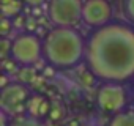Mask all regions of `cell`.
<instances>
[{"label": "cell", "instance_id": "277c9868", "mask_svg": "<svg viewBox=\"0 0 134 126\" xmlns=\"http://www.w3.org/2000/svg\"><path fill=\"white\" fill-rule=\"evenodd\" d=\"M128 88L125 84L101 82L96 90V106L101 112L117 115L128 106Z\"/></svg>", "mask_w": 134, "mask_h": 126}, {"label": "cell", "instance_id": "e0dca14e", "mask_svg": "<svg viewBox=\"0 0 134 126\" xmlns=\"http://www.w3.org/2000/svg\"><path fill=\"white\" fill-rule=\"evenodd\" d=\"M14 28V21L10 18H2L0 19V35L2 38H8L10 32Z\"/></svg>", "mask_w": 134, "mask_h": 126}, {"label": "cell", "instance_id": "cb8c5ba5", "mask_svg": "<svg viewBox=\"0 0 134 126\" xmlns=\"http://www.w3.org/2000/svg\"><path fill=\"white\" fill-rule=\"evenodd\" d=\"M132 99H134V82H132Z\"/></svg>", "mask_w": 134, "mask_h": 126}, {"label": "cell", "instance_id": "603a6c76", "mask_svg": "<svg viewBox=\"0 0 134 126\" xmlns=\"http://www.w3.org/2000/svg\"><path fill=\"white\" fill-rule=\"evenodd\" d=\"M44 126H60V123H52V121H47V124Z\"/></svg>", "mask_w": 134, "mask_h": 126}, {"label": "cell", "instance_id": "5bb4252c", "mask_svg": "<svg viewBox=\"0 0 134 126\" xmlns=\"http://www.w3.org/2000/svg\"><path fill=\"white\" fill-rule=\"evenodd\" d=\"M2 70H3V73L5 74H8V76H16L18 74V71L21 70V65L14 60V58H5V60H2Z\"/></svg>", "mask_w": 134, "mask_h": 126}, {"label": "cell", "instance_id": "7a4b0ae2", "mask_svg": "<svg viewBox=\"0 0 134 126\" xmlns=\"http://www.w3.org/2000/svg\"><path fill=\"white\" fill-rule=\"evenodd\" d=\"M85 50L87 38L76 27H52L43 38V60L60 71L77 68Z\"/></svg>", "mask_w": 134, "mask_h": 126}, {"label": "cell", "instance_id": "30bf717a", "mask_svg": "<svg viewBox=\"0 0 134 126\" xmlns=\"http://www.w3.org/2000/svg\"><path fill=\"white\" fill-rule=\"evenodd\" d=\"M107 126H134V110H123L112 115Z\"/></svg>", "mask_w": 134, "mask_h": 126}, {"label": "cell", "instance_id": "ac0fdd59", "mask_svg": "<svg viewBox=\"0 0 134 126\" xmlns=\"http://www.w3.org/2000/svg\"><path fill=\"white\" fill-rule=\"evenodd\" d=\"M10 126H44L43 121L36 120V118H30V117H22L16 121H13Z\"/></svg>", "mask_w": 134, "mask_h": 126}, {"label": "cell", "instance_id": "8fae6325", "mask_svg": "<svg viewBox=\"0 0 134 126\" xmlns=\"http://www.w3.org/2000/svg\"><path fill=\"white\" fill-rule=\"evenodd\" d=\"M40 74L36 73V68L35 66H21V70L18 71V74H16V82H19V84H24V85H32L33 82H35V79L38 77Z\"/></svg>", "mask_w": 134, "mask_h": 126}, {"label": "cell", "instance_id": "ba28073f", "mask_svg": "<svg viewBox=\"0 0 134 126\" xmlns=\"http://www.w3.org/2000/svg\"><path fill=\"white\" fill-rule=\"evenodd\" d=\"M24 0H0V11H2V18H10L16 19L21 16L24 10Z\"/></svg>", "mask_w": 134, "mask_h": 126}, {"label": "cell", "instance_id": "7c38bea8", "mask_svg": "<svg viewBox=\"0 0 134 126\" xmlns=\"http://www.w3.org/2000/svg\"><path fill=\"white\" fill-rule=\"evenodd\" d=\"M43 101H44V98L43 96H38V95H33L29 99V102H27V115L30 118L40 120V109H41Z\"/></svg>", "mask_w": 134, "mask_h": 126}, {"label": "cell", "instance_id": "9c48e42d", "mask_svg": "<svg viewBox=\"0 0 134 126\" xmlns=\"http://www.w3.org/2000/svg\"><path fill=\"white\" fill-rule=\"evenodd\" d=\"M68 112H66V107L62 101H51V110L47 115V121L52 123H60L66 118Z\"/></svg>", "mask_w": 134, "mask_h": 126}, {"label": "cell", "instance_id": "7402d4cb", "mask_svg": "<svg viewBox=\"0 0 134 126\" xmlns=\"http://www.w3.org/2000/svg\"><path fill=\"white\" fill-rule=\"evenodd\" d=\"M66 126H81V124H79V121H77V120H71Z\"/></svg>", "mask_w": 134, "mask_h": 126}, {"label": "cell", "instance_id": "8992f818", "mask_svg": "<svg viewBox=\"0 0 134 126\" xmlns=\"http://www.w3.org/2000/svg\"><path fill=\"white\" fill-rule=\"evenodd\" d=\"M33 96L32 88L29 85L11 82L8 87L2 88L0 93V106L5 113L10 115H22L27 113V102Z\"/></svg>", "mask_w": 134, "mask_h": 126}, {"label": "cell", "instance_id": "d6986e66", "mask_svg": "<svg viewBox=\"0 0 134 126\" xmlns=\"http://www.w3.org/2000/svg\"><path fill=\"white\" fill-rule=\"evenodd\" d=\"M36 28H38V22H36L33 18H27V22H25V32H27V33H35Z\"/></svg>", "mask_w": 134, "mask_h": 126}, {"label": "cell", "instance_id": "9a60e30c", "mask_svg": "<svg viewBox=\"0 0 134 126\" xmlns=\"http://www.w3.org/2000/svg\"><path fill=\"white\" fill-rule=\"evenodd\" d=\"M123 16L128 24L134 25V0H123Z\"/></svg>", "mask_w": 134, "mask_h": 126}, {"label": "cell", "instance_id": "44dd1931", "mask_svg": "<svg viewBox=\"0 0 134 126\" xmlns=\"http://www.w3.org/2000/svg\"><path fill=\"white\" fill-rule=\"evenodd\" d=\"M24 2H25V5H29L32 8H40L46 0H24Z\"/></svg>", "mask_w": 134, "mask_h": 126}, {"label": "cell", "instance_id": "3957f363", "mask_svg": "<svg viewBox=\"0 0 134 126\" xmlns=\"http://www.w3.org/2000/svg\"><path fill=\"white\" fill-rule=\"evenodd\" d=\"M11 58L21 66H35L43 60V39L36 33L22 32L14 36Z\"/></svg>", "mask_w": 134, "mask_h": 126}, {"label": "cell", "instance_id": "d4e9b609", "mask_svg": "<svg viewBox=\"0 0 134 126\" xmlns=\"http://www.w3.org/2000/svg\"><path fill=\"white\" fill-rule=\"evenodd\" d=\"M82 2H84V0H82Z\"/></svg>", "mask_w": 134, "mask_h": 126}, {"label": "cell", "instance_id": "2e32d148", "mask_svg": "<svg viewBox=\"0 0 134 126\" xmlns=\"http://www.w3.org/2000/svg\"><path fill=\"white\" fill-rule=\"evenodd\" d=\"M11 49H13V39L8 38L0 39V57H2V60L11 57Z\"/></svg>", "mask_w": 134, "mask_h": 126}, {"label": "cell", "instance_id": "4fadbf2b", "mask_svg": "<svg viewBox=\"0 0 134 126\" xmlns=\"http://www.w3.org/2000/svg\"><path fill=\"white\" fill-rule=\"evenodd\" d=\"M77 79H79V82H81L85 88H92V87H95V85H96V82L99 81V79L95 76V73H93L88 66H85V70L79 73Z\"/></svg>", "mask_w": 134, "mask_h": 126}, {"label": "cell", "instance_id": "5b68a950", "mask_svg": "<svg viewBox=\"0 0 134 126\" xmlns=\"http://www.w3.org/2000/svg\"><path fill=\"white\" fill-rule=\"evenodd\" d=\"M82 0H51L47 7L49 21L54 27H76L82 22Z\"/></svg>", "mask_w": 134, "mask_h": 126}, {"label": "cell", "instance_id": "52a82bcc", "mask_svg": "<svg viewBox=\"0 0 134 126\" xmlns=\"http://www.w3.org/2000/svg\"><path fill=\"white\" fill-rule=\"evenodd\" d=\"M112 5L109 0H84L82 7V22L87 27L99 28L112 22Z\"/></svg>", "mask_w": 134, "mask_h": 126}, {"label": "cell", "instance_id": "6da1fadb", "mask_svg": "<svg viewBox=\"0 0 134 126\" xmlns=\"http://www.w3.org/2000/svg\"><path fill=\"white\" fill-rule=\"evenodd\" d=\"M84 63L101 82H134V25L112 21L92 30Z\"/></svg>", "mask_w": 134, "mask_h": 126}, {"label": "cell", "instance_id": "ffe728a7", "mask_svg": "<svg viewBox=\"0 0 134 126\" xmlns=\"http://www.w3.org/2000/svg\"><path fill=\"white\" fill-rule=\"evenodd\" d=\"M55 71H57V70H55L54 66L47 65V63L43 66V76H44L46 79H47V77H54V76H55Z\"/></svg>", "mask_w": 134, "mask_h": 126}]
</instances>
